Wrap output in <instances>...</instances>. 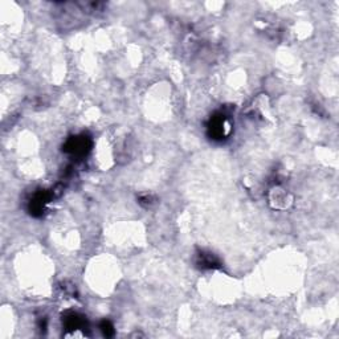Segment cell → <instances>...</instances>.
I'll list each match as a JSON object with an SVG mask.
<instances>
[{"instance_id": "cell-1", "label": "cell", "mask_w": 339, "mask_h": 339, "mask_svg": "<svg viewBox=\"0 0 339 339\" xmlns=\"http://www.w3.org/2000/svg\"><path fill=\"white\" fill-rule=\"evenodd\" d=\"M209 134L211 137L215 139H220L223 137L227 135V131H228V122H227V118H225L223 114H216L213 115L211 118V122H209Z\"/></svg>"}, {"instance_id": "cell-2", "label": "cell", "mask_w": 339, "mask_h": 339, "mask_svg": "<svg viewBox=\"0 0 339 339\" xmlns=\"http://www.w3.org/2000/svg\"><path fill=\"white\" fill-rule=\"evenodd\" d=\"M90 147L89 139L85 137H73L65 145V151L76 155H84Z\"/></svg>"}, {"instance_id": "cell-3", "label": "cell", "mask_w": 339, "mask_h": 339, "mask_svg": "<svg viewBox=\"0 0 339 339\" xmlns=\"http://www.w3.org/2000/svg\"><path fill=\"white\" fill-rule=\"evenodd\" d=\"M49 200V195L45 194V192H39L35 195L32 200H31V205H29V209H31V213L35 215V216H40L43 211H44L45 204Z\"/></svg>"}, {"instance_id": "cell-4", "label": "cell", "mask_w": 339, "mask_h": 339, "mask_svg": "<svg viewBox=\"0 0 339 339\" xmlns=\"http://www.w3.org/2000/svg\"><path fill=\"white\" fill-rule=\"evenodd\" d=\"M65 327L73 333L72 335H74V331L85 330L84 329L85 327V319L77 314H70L65 318Z\"/></svg>"}, {"instance_id": "cell-5", "label": "cell", "mask_w": 339, "mask_h": 339, "mask_svg": "<svg viewBox=\"0 0 339 339\" xmlns=\"http://www.w3.org/2000/svg\"><path fill=\"white\" fill-rule=\"evenodd\" d=\"M200 261H199V264H200L201 268H208V269H212V268H217L219 266V261H217L216 258L213 257L212 254L208 253H200Z\"/></svg>"}, {"instance_id": "cell-6", "label": "cell", "mask_w": 339, "mask_h": 339, "mask_svg": "<svg viewBox=\"0 0 339 339\" xmlns=\"http://www.w3.org/2000/svg\"><path fill=\"white\" fill-rule=\"evenodd\" d=\"M101 331H102L103 335H106V337H111V335L114 334V329H113V326H111V323L109 322V321H103V322L101 323Z\"/></svg>"}]
</instances>
